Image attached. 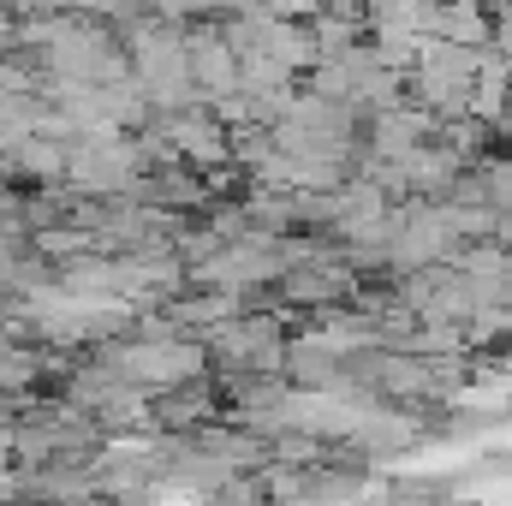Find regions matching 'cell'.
Returning a JSON list of instances; mask_svg holds the SVG:
<instances>
[{
	"label": "cell",
	"mask_w": 512,
	"mask_h": 506,
	"mask_svg": "<svg viewBox=\"0 0 512 506\" xmlns=\"http://www.w3.org/2000/svg\"><path fill=\"white\" fill-rule=\"evenodd\" d=\"M66 167H72V137H48V131H30L6 155V179L18 185H66Z\"/></svg>",
	"instance_id": "1"
}]
</instances>
